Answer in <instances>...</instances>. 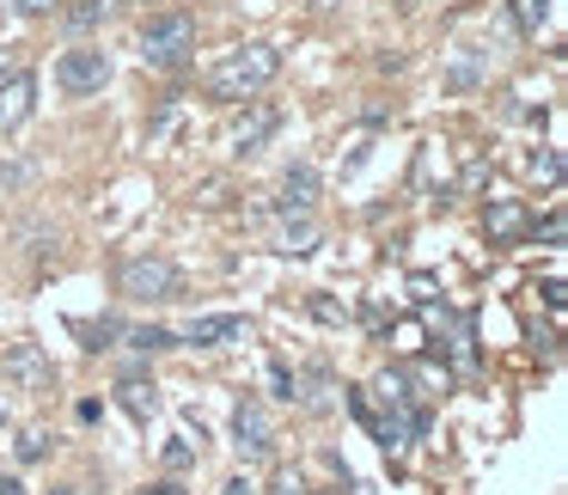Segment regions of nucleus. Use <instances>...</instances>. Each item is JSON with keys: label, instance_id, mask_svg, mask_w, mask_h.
Returning a JSON list of instances; mask_svg holds the SVG:
<instances>
[{"label": "nucleus", "instance_id": "obj_1", "mask_svg": "<svg viewBox=\"0 0 568 495\" xmlns=\"http://www.w3.org/2000/svg\"><path fill=\"white\" fill-rule=\"evenodd\" d=\"M275 74H282V50L263 43V38H251V43H233L221 62H209L202 87H209V99H221V104H245V99H257Z\"/></svg>", "mask_w": 568, "mask_h": 495}, {"label": "nucleus", "instance_id": "obj_2", "mask_svg": "<svg viewBox=\"0 0 568 495\" xmlns=\"http://www.w3.org/2000/svg\"><path fill=\"white\" fill-rule=\"evenodd\" d=\"M190 50H196V19L190 13H153L141 26V43H135V55L148 68H178Z\"/></svg>", "mask_w": 568, "mask_h": 495}, {"label": "nucleus", "instance_id": "obj_3", "mask_svg": "<svg viewBox=\"0 0 568 495\" xmlns=\"http://www.w3.org/2000/svg\"><path fill=\"white\" fill-rule=\"evenodd\" d=\"M123 294L165 306V300L184 294V275H178V263H165V257H135V263H123Z\"/></svg>", "mask_w": 568, "mask_h": 495}, {"label": "nucleus", "instance_id": "obj_4", "mask_svg": "<svg viewBox=\"0 0 568 495\" xmlns=\"http://www.w3.org/2000/svg\"><path fill=\"white\" fill-rule=\"evenodd\" d=\"M104 80H111V55H104L99 43L62 50V62H55V87H62L68 99H87V92H99Z\"/></svg>", "mask_w": 568, "mask_h": 495}, {"label": "nucleus", "instance_id": "obj_5", "mask_svg": "<svg viewBox=\"0 0 568 495\" xmlns=\"http://www.w3.org/2000/svg\"><path fill=\"white\" fill-rule=\"evenodd\" d=\"M0 373H7V380H13L19 392H38V397L55 385V361L43 355L38 343H13L7 355H0Z\"/></svg>", "mask_w": 568, "mask_h": 495}, {"label": "nucleus", "instance_id": "obj_6", "mask_svg": "<svg viewBox=\"0 0 568 495\" xmlns=\"http://www.w3.org/2000/svg\"><path fill=\"white\" fill-rule=\"evenodd\" d=\"M31 111H38V74L13 68V74L0 80V129H19Z\"/></svg>", "mask_w": 568, "mask_h": 495}, {"label": "nucleus", "instance_id": "obj_7", "mask_svg": "<svg viewBox=\"0 0 568 495\" xmlns=\"http://www.w3.org/2000/svg\"><path fill=\"white\" fill-rule=\"evenodd\" d=\"M184 343H196V348L245 343V319H239V312H202V319H190V324H184Z\"/></svg>", "mask_w": 568, "mask_h": 495}, {"label": "nucleus", "instance_id": "obj_8", "mask_svg": "<svg viewBox=\"0 0 568 495\" xmlns=\"http://www.w3.org/2000/svg\"><path fill=\"white\" fill-rule=\"evenodd\" d=\"M233 446H239L245 458H263V453H270V416H263V404H251V397L233 410Z\"/></svg>", "mask_w": 568, "mask_h": 495}, {"label": "nucleus", "instance_id": "obj_9", "mask_svg": "<svg viewBox=\"0 0 568 495\" xmlns=\"http://www.w3.org/2000/svg\"><path fill=\"white\" fill-rule=\"evenodd\" d=\"M275 129H282V111L257 104V111H245V117L233 123V148H239V153H251V148H263V141H270Z\"/></svg>", "mask_w": 568, "mask_h": 495}, {"label": "nucleus", "instance_id": "obj_10", "mask_svg": "<svg viewBox=\"0 0 568 495\" xmlns=\"http://www.w3.org/2000/svg\"><path fill=\"white\" fill-rule=\"evenodd\" d=\"M312 202H318V172H312V165H287V178H282V214H312Z\"/></svg>", "mask_w": 568, "mask_h": 495}, {"label": "nucleus", "instance_id": "obj_11", "mask_svg": "<svg viewBox=\"0 0 568 495\" xmlns=\"http://www.w3.org/2000/svg\"><path fill=\"white\" fill-rule=\"evenodd\" d=\"M116 397H123V410L135 422H148L153 410H160V385H153V380H123V385H116Z\"/></svg>", "mask_w": 568, "mask_h": 495}, {"label": "nucleus", "instance_id": "obj_12", "mask_svg": "<svg viewBox=\"0 0 568 495\" xmlns=\"http://www.w3.org/2000/svg\"><path fill=\"white\" fill-rule=\"evenodd\" d=\"M526 209H519V202H495V209H489V239H519V233H526Z\"/></svg>", "mask_w": 568, "mask_h": 495}, {"label": "nucleus", "instance_id": "obj_13", "mask_svg": "<svg viewBox=\"0 0 568 495\" xmlns=\"http://www.w3.org/2000/svg\"><path fill=\"white\" fill-rule=\"evenodd\" d=\"M62 19H68L74 31H99L104 19H111V0H74V7H68Z\"/></svg>", "mask_w": 568, "mask_h": 495}, {"label": "nucleus", "instance_id": "obj_14", "mask_svg": "<svg viewBox=\"0 0 568 495\" xmlns=\"http://www.w3.org/2000/svg\"><path fill=\"white\" fill-rule=\"evenodd\" d=\"M544 19H550V0H514V26L526 31V38H538Z\"/></svg>", "mask_w": 568, "mask_h": 495}, {"label": "nucleus", "instance_id": "obj_15", "mask_svg": "<svg viewBox=\"0 0 568 495\" xmlns=\"http://www.w3.org/2000/svg\"><path fill=\"white\" fill-rule=\"evenodd\" d=\"M312 245H318V226H312L306 214H300V221H294V214H287V233H282V251H312Z\"/></svg>", "mask_w": 568, "mask_h": 495}, {"label": "nucleus", "instance_id": "obj_16", "mask_svg": "<svg viewBox=\"0 0 568 495\" xmlns=\"http://www.w3.org/2000/svg\"><path fill=\"white\" fill-rule=\"evenodd\" d=\"M129 343H135L141 355H153V348H172V331H160V324H135V331H129Z\"/></svg>", "mask_w": 568, "mask_h": 495}, {"label": "nucleus", "instance_id": "obj_17", "mask_svg": "<svg viewBox=\"0 0 568 495\" xmlns=\"http://www.w3.org/2000/svg\"><path fill=\"white\" fill-rule=\"evenodd\" d=\"M74 331L87 336V348H111V336L123 331V324H116V319H99V324H74Z\"/></svg>", "mask_w": 568, "mask_h": 495}, {"label": "nucleus", "instance_id": "obj_18", "mask_svg": "<svg viewBox=\"0 0 568 495\" xmlns=\"http://www.w3.org/2000/svg\"><path fill=\"white\" fill-rule=\"evenodd\" d=\"M270 385H275V397H294L300 385H294V373L282 367V361H270Z\"/></svg>", "mask_w": 568, "mask_h": 495}, {"label": "nucleus", "instance_id": "obj_19", "mask_svg": "<svg viewBox=\"0 0 568 495\" xmlns=\"http://www.w3.org/2000/svg\"><path fill=\"white\" fill-rule=\"evenodd\" d=\"M43 453H50V441H43V434L31 428L26 441H19V458H26V465H31V458H43Z\"/></svg>", "mask_w": 568, "mask_h": 495}, {"label": "nucleus", "instance_id": "obj_20", "mask_svg": "<svg viewBox=\"0 0 568 495\" xmlns=\"http://www.w3.org/2000/svg\"><path fill=\"white\" fill-rule=\"evenodd\" d=\"M190 458H196V453H190V441H172V446H165V465H172V471H184Z\"/></svg>", "mask_w": 568, "mask_h": 495}, {"label": "nucleus", "instance_id": "obj_21", "mask_svg": "<svg viewBox=\"0 0 568 495\" xmlns=\"http://www.w3.org/2000/svg\"><path fill=\"white\" fill-rule=\"evenodd\" d=\"M13 7H19L26 19H50V7H55V0H13Z\"/></svg>", "mask_w": 568, "mask_h": 495}, {"label": "nucleus", "instance_id": "obj_22", "mask_svg": "<svg viewBox=\"0 0 568 495\" xmlns=\"http://www.w3.org/2000/svg\"><path fill=\"white\" fill-rule=\"evenodd\" d=\"M275 495H306V483H300L294 471H282V477H275Z\"/></svg>", "mask_w": 568, "mask_h": 495}, {"label": "nucleus", "instance_id": "obj_23", "mask_svg": "<svg viewBox=\"0 0 568 495\" xmlns=\"http://www.w3.org/2000/svg\"><path fill=\"white\" fill-rule=\"evenodd\" d=\"M0 495H26V483H19L13 471H0Z\"/></svg>", "mask_w": 568, "mask_h": 495}, {"label": "nucleus", "instance_id": "obj_24", "mask_svg": "<svg viewBox=\"0 0 568 495\" xmlns=\"http://www.w3.org/2000/svg\"><path fill=\"white\" fill-rule=\"evenodd\" d=\"M135 495H184V489H178V483L165 477V483H153V489H135Z\"/></svg>", "mask_w": 568, "mask_h": 495}, {"label": "nucleus", "instance_id": "obj_25", "mask_svg": "<svg viewBox=\"0 0 568 495\" xmlns=\"http://www.w3.org/2000/svg\"><path fill=\"white\" fill-rule=\"evenodd\" d=\"M221 495H251V483H245V477H226V489H221Z\"/></svg>", "mask_w": 568, "mask_h": 495}, {"label": "nucleus", "instance_id": "obj_26", "mask_svg": "<svg viewBox=\"0 0 568 495\" xmlns=\"http://www.w3.org/2000/svg\"><path fill=\"white\" fill-rule=\"evenodd\" d=\"M318 495H343V489H318Z\"/></svg>", "mask_w": 568, "mask_h": 495}, {"label": "nucleus", "instance_id": "obj_27", "mask_svg": "<svg viewBox=\"0 0 568 495\" xmlns=\"http://www.w3.org/2000/svg\"><path fill=\"white\" fill-rule=\"evenodd\" d=\"M0 422H7V404H0Z\"/></svg>", "mask_w": 568, "mask_h": 495}, {"label": "nucleus", "instance_id": "obj_28", "mask_svg": "<svg viewBox=\"0 0 568 495\" xmlns=\"http://www.w3.org/2000/svg\"><path fill=\"white\" fill-rule=\"evenodd\" d=\"M50 495H68V489H50Z\"/></svg>", "mask_w": 568, "mask_h": 495}]
</instances>
